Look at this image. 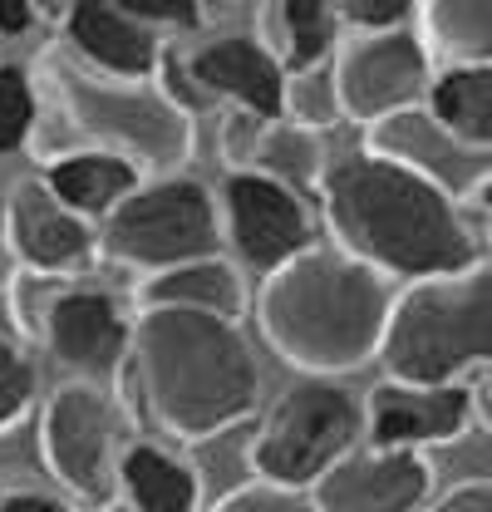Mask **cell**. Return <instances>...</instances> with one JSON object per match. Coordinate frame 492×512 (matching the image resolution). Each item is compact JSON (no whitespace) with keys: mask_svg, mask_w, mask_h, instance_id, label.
I'll list each match as a JSON object with an SVG mask.
<instances>
[{"mask_svg":"<svg viewBox=\"0 0 492 512\" xmlns=\"http://www.w3.org/2000/svg\"><path fill=\"white\" fill-rule=\"evenodd\" d=\"M320 212L335 247L389 281L414 286L483 261L473 222L448 192L365 148L330 163L320 183Z\"/></svg>","mask_w":492,"mask_h":512,"instance_id":"obj_1","label":"cell"},{"mask_svg":"<svg viewBox=\"0 0 492 512\" xmlns=\"http://www.w3.org/2000/svg\"><path fill=\"white\" fill-rule=\"evenodd\" d=\"M394 301V281L374 266L340 247H310L291 266L261 276L256 320L266 345L291 370L310 380H335L379 360Z\"/></svg>","mask_w":492,"mask_h":512,"instance_id":"obj_2","label":"cell"},{"mask_svg":"<svg viewBox=\"0 0 492 512\" xmlns=\"http://www.w3.org/2000/svg\"><path fill=\"white\" fill-rule=\"evenodd\" d=\"M128 375L148 419L183 448L256 419L261 404V370L242 325L202 311H138Z\"/></svg>","mask_w":492,"mask_h":512,"instance_id":"obj_3","label":"cell"},{"mask_svg":"<svg viewBox=\"0 0 492 512\" xmlns=\"http://www.w3.org/2000/svg\"><path fill=\"white\" fill-rule=\"evenodd\" d=\"M35 74L84 148L119 153L143 178H178L187 168L197 143L192 114L158 79H104L64 50H45Z\"/></svg>","mask_w":492,"mask_h":512,"instance_id":"obj_4","label":"cell"},{"mask_svg":"<svg viewBox=\"0 0 492 512\" xmlns=\"http://www.w3.org/2000/svg\"><path fill=\"white\" fill-rule=\"evenodd\" d=\"M379 360L404 384H463L473 370H492V256L404 286Z\"/></svg>","mask_w":492,"mask_h":512,"instance_id":"obj_5","label":"cell"},{"mask_svg":"<svg viewBox=\"0 0 492 512\" xmlns=\"http://www.w3.org/2000/svg\"><path fill=\"white\" fill-rule=\"evenodd\" d=\"M222 207L197 178H148L109 222H99V252L123 271L163 276L192 261L222 256Z\"/></svg>","mask_w":492,"mask_h":512,"instance_id":"obj_6","label":"cell"},{"mask_svg":"<svg viewBox=\"0 0 492 512\" xmlns=\"http://www.w3.org/2000/svg\"><path fill=\"white\" fill-rule=\"evenodd\" d=\"M40 448L50 483L69 503L94 512L119 503V473L133 444H123V404L109 384L64 380L40 409Z\"/></svg>","mask_w":492,"mask_h":512,"instance_id":"obj_7","label":"cell"},{"mask_svg":"<svg viewBox=\"0 0 492 512\" xmlns=\"http://www.w3.org/2000/svg\"><path fill=\"white\" fill-rule=\"evenodd\" d=\"M365 434V399L335 380H301L261 419L256 468L266 483L310 493L335 463H345Z\"/></svg>","mask_w":492,"mask_h":512,"instance_id":"obj_8","label":"cell"},{"mask_svg":"<svg viewBox=\"0 0 492 512\" xmlns=\"http://www.w3.org/2000/svg\"><path fill=\"white\" fill-rule=\"evenodd\" d=\"M330 69H335L345 119L365 128L384 124L394 114H409V109H424L433 79H438V64L419 25L389 30V35H345Z\"/></svg>","mask_w":492,"mask_h":512,"instance_id":"obj_9","label":"cell"},{"mask_svg":"<svg viewBox=\"0 0 492 512\" xmlns=\"http://www.w3.org/2000/svg\"><path fill=\"white\" fill-rule=\"evenodd\" d=\"M217 207H222V232H227V247L237 252L246 271H281L291 266L296 256H306L315 242V227H310L306 197L291 192L286 183L266 178V173H227L222 192H217Z\"/></svg>","mask_w":492,"mask_h":512,"instance_id":"obj_10","label":"cell"},{"mask_svg":"<svg viewBox=\"0 0 492 512\" xmlns=\"http://www.w3.org/2000/svg\"><path fill=\"white\" fill-rule=\"evenodd\" d=\"M133 330H138V316L128 320L114 291L74 281L55 301V311L40 330V345L64 370H74V380L109 384L133 360Z\"/></svg>","mask_w":492,"mask_h":512,"instance_id":"obj_11","label":"cell"},{"mask_svg":"<svg viewBox=\"0 0 492 512\" xmlns=\"http://www.w3.org/2000/svg\"><path fill=\"white\" fill-rule=\"evenodd\" d=\"M365 153H379V158L419 173L424 183L443 188L453 202H463V197L478 202V192L492 183V153L458 138L429 104L365 128Z\"/></svg>","mask_w":492,"mask_h":512,"instance_id":"obj_12","label":"cell"},{"mask_svg":"<svg viewBox=\"0 0 492 512\" xmlns=\"http://www.w3.org/2000/svg\"><path fill=\"white\" fill-rule=\"evenodd\" d=\"M5 227H10V252L20 261V271H35V276L79 281V271H89L94 256H104L99 227L69 212L45 178H25L10 188Z\"/></svg>","mask_w":492,"mask_h":512,"instance_id":"obj_13","label":"cell"},{"mask_svg":"<svg viewBox=\"0 0 492 512\" xmlns=\"http://www.w3.org/2000/svg\"><path fill=\"white\" fill-rule=\"evenodd\" d=\"M473 389L468 384H404L384 380L365 394V439L369 448L424 453L448 448L468 434Z\"/></svg>","mask_w":492,"mask_h":512,"instance_id":"obj_14","label":"cell"},{"mask_svg":"<svg viewBox=\"0 0 492 512\" xmlns=\"http://www.w3.org/2000/svg\"><path fill=\"white\" fill-rule=\"evenodd\" d=\"M429 493V458L394 448H355L310 488L315 512H424Z\"/></svg>","mask_w":492,"mask_h":512,"instance_id":"obj_15","label":"cell"},{"mask_svg":"<svg viewBox=\"0 0 492 512\" xmlns=\"http://www.w3.org/2000/svg\"><path fill=\"white\" fill-rule=\"evenodd\" d=\"M187 79L202 99H222L237 114L266 119V124H276L286 109V69L256 40V30L251 35L232 30V35L207 40L187 60Z\"/></svg>","mask_w":492,"mask_h":512,"instance_id":"obj_16","label":"cell"},{"mask_svg":"<svg viewBox=\"0 0 492 512\" xmlns=\"http://www.w3.org/2000/svg\"><path fill=\"white\" fill-rule=\"evenodd\" d=\"M64 45L69 55L104 74V79H158V69L168 60L163 35L153 25H143L128 5L109 0H79L64 10Z\"/></svg>","mask_w":492,"mask_h":512,"instance_id":"obj_17","label":"cell"},{"mask_svg":"<svg viewBox=\"0 0 492 512\" xmlns=\"http://www.w3.org/2000/svg\"><path fill=\"white\" fill-rule=\"evenodd\" d=\"M40 178H45L50 192L60 197L69 212H79L84 222H109L123 202L148 183L128 158L104 153V148H69V153H55V158H45Z\"/></svg>","mask_w":492,"mask_h":512,"instance_id":"obj_18","label":"cell"},{"mask_svg":"<svg viewBox=\"0 0 492 512\" xmlns=\"http://www.w3.org/2000/svg\"><path fill=\"white\" fill-rule=\"evenodd\" d=\"M256 40L281 60L286 74H306V69L335 64L345 25H340V10L325 0H266L256 10Z\"/></svg>","mask_w":492,"mask_h":512,"instance_id":"obj_19","label":"cell"},{"mask_svg":"<svg viewBox=\"0 0 492 512\" xmlns=\"http://www.w3.org/2000/svg\"><path fill=\"white\" fill-rule=\"evenodd\" d=\"M138 311H202V316L242 320V266L232 256H207V261H192V266H178V271L148 276L138 286Z\"/></svg>","mask_w":492,"mask_h":512,"instance_id":"obj_20","label":"cell"},{"mask_svg":"<svg viewBox=\"0 0 492 512\" xmlns=\"http://www.w3.org/2000/svg\"><path fill=\"white\" fill-rule=\"evenodd\" d=\"M256 439H261V424L242 419V424L217 429V434H207V439H197V444L187 448V468L197 478V498H202L207 512L217 508V503H227V498H237L251 483H261Z\"/></svg>","mask_w":492,"mask_h":512,"instance_id":"obj_21","label":"cell"},{"mask_svg":"<svg viewBox=\"0 0 492 512\" xmlns=\"http://www.w3.org/2000/svg\"><path fill=\"white\" fill-rule=\"evenodd\" d=\"M419 35L438 69L492 64V0H429L419 5Z\"/></svg>","mask_w":492,"mask_h":512,"instance_id":"obj_22","label":"cell"},{"mask_svg":"<svg viewBox=\"0 0 492 512\" xmlns=\"http://www.w3.org/2000/svg\"><path fill=\"white\" fill-rule=\"evenodd\" d=\"M119 493L133 512H197V478L187 468V458L168 453L158 444H133L123 458Z\"/></svg>","mask_w":492,"mask_h":512,"instance_id":"obj_23","label":"cell"},{"mask_svg":"<svg viewBox=\"0 0 492 512\" xmlns=\"http://www.w3.org/2000/svg\"><path fill=\"white\" fill-rule=\"evenodd\" d=\"M429 109L453 128L458 138H468L473 148L492 153V64L438 69Z\"/></svg>","mask_w":492,"mask_h":512,"instance_id":"obj_24","label":"cell"},{"mask_svg":"<svg viewBox=\"0 0 492 512\" xmlns=\"http://www.w3.org/2000/svg\"><path fill=\"white\" fill-rule=\"evenodd\" d=\"M251 173H266V178L286 183L291 192H301V197H306L310 188L320 192L325 173H330V163H325V143H320V133H310V128L276 119V124L261 128V138H256Z\"/></svg>","mask_w":492,"mask_h":512,"instance_id":"obj_25","label":"cell"},{"mask_svg":"<svg viewBox=\"0 0 492 512\" xmlns=\"http://www.w3.org/2000/svg\"><path fill=\"white\" fill-rule=\"evenodd\" d=\"M45 483H50V468L40 448V419L0 429V508L20 493H45Z\"/></svg>","mask_w":492,"mask_h":512,"instance_id":"obj_26","label":"cell"},{"mask_svg":"<svg viewBox=\"0 0 492 512\" xmlns=\"http://www.w3.org/2000/svg\"><path fill=\"white\" fill-rule=\"evenodd\" d=\"M40 128V89L25 64L0 60V158L20 153Z\"/></svg>","mask_w":492,"mask_h":512,"instance_id":"obj_27","label":"cell"},{"mask_svg":"<svg viewBox=\"0 0 492 512\" xmlns=\"http://www.w3.org/2000/svg\"><path fill=\"white\" fill-rule=\"evenodd\" d=\"M286 124H301L310 133L340 124L345 119V104H340V89H335V69H306V74H286V109H281Z\"/></svg>","mask_w":492,"mask_h":512,"instance_id":"obj_28","label":"cell"},{"mask_svg":"<svg viewBox=\"0 0 492 512\" xmlns=\"http://www.w3.org/2000/svg\"><path fill=\"white\" fill-rule=\"evenodd\" d=\"M30 404H35V365L25 355V340H0V429L25 424Z\"/></svg>","mask_w":492,"mask_h":512,"instance_id":"obj_29","label":"cell"},{"mask_svg":"<svg viewBox=\"0 0 492 512\" xmlns=\"http://www.w3.org/2000/svg\"><path fill=\"white\" fill-rule=\"evenodd\" d=\"M335 10H340L345 35H389V30L419 25V5L409 0H345Z\"/></svg>","mask_w":492,"mask_h":512,"instance_id":"obj_30","label":"cell"},{"mask_svg":"<svg viewBox=\"0 0 492 512\" xmlns=\"http://www.w3.org/2000/svg\"><path fill=\"white\" fill-rule=\"evenodd\" d=\"M453 453V473L448 478H438V483H448V488H463V483H492V434L488 429H468L463 439H453L448 444Z\"/></svg>","mask_w":492,"mask_h":512,"instance_id":"obj_31","label":"cell"},{"mask_svg":"<svg viewBox=\"0 0 492 512\" xmlns=\"http://www.w3.org/2000/svg\"><path fill=\"white\" fill-rule=\"evenodd\" d=\"M212 512H315V498L301 493V488H281V483H251L242 488L237 498H227V503H217Z\"/></svg>","mask_w":492,"mask_h":512,"instance_id":"obj_32","label":"cell"},{"mask_svg":"<svg viewBox=\"0 0 492 512\" xmlns=\"http://www.w3.org/2000/svg\"><path fill=\"white\" fill-rule=\"evenodd\" d=\"M261 128H266V119H251V114H237V109L222 119V158H227L232 173H246V168H251Z\"/></svg>","mask_w":492,"mask_h":512,"instance_id":"obj_33","label":"cell"},{"mask_svg":"<svg viewBox=\"0 0 492 512\" xmlns=\"http://www.w3.org/2000/svg\"><path fill=\"white\" fill-rule=\"evenodd\" d=\"M143 25H153L158 35L163 30H197L207 15H202V5H187V0H123Z\"/></svg>","mask_w":492,"mask_h":512,"instance_id":"obj_34","label":"cell"},{"mask_svg":"<svg viewBox=\"0 0 492 512\" xmlns=\"http://www.w3.org/2000/svg\"><path fill=\"white\" fill-rule=\"evenodd\" d=\"M424 512H492V483H463V488H443Z\"/></svg>","mask_w":492,"mask_h":512,"instance_id":"obj_35","label":"cell"},{"mask_svg":"<svg viewBox=\"0 0 492 512\" xmlns=\"http://www.w3.org/2000/svg\"><path fill=\"white\" fill-rule=\"evenodd\" d=\"M35 20H40V10H35V5H25V0H0V40L25 35Z\"/></svg>","mask_w":492,"mask_h":512,"instance_id":"obj_36","label":"cell"},{"mask_svg":"<svg viewBox=\"0 0 492 512\" xmlns=\"http://www.w3.org/2000/svg\"><path fill=\"white\" fill-rule=\"evenodd\" d=\"M0 512H74V503L64 498V493H20V498H10Z\"/></svg>","mask_w":492,"mask_h":512,"instance_id":"obj_37","label":"cell"},{"mask_svg":"<svg viewBox=\"0 0 492 512\" xmlns=\"http://www.w3.org/2000/svg\"><path fill=\"white\" fill-rule=\"evenodd\" d=\"M20 276V261L10 252V227H5V197H0V291H10V281Z\"/></svg>","mask_w":492,"mask_h":512,"instance_id":"obj_38","label":"cell"},{"mask_svg":"<svg viewBox=\"0 0 492 512\" xmlns=\"http://www.w3.org/2000/svg\"><path fill=\"white\" fill-rule=\"evenodd\" d=\"M0 340H20V330H15V316H10V301H5V291H0Z\"/></svg>","mask_w":492,"mask_h":512,"instance_id":"obj_39","label":"cell"},{"mask_svg":"<svg viewBox=\"0 0 492 512\" xmlns=\"http://www.w3.org/2000/svg\"><path fill=\"white\" fill-rule=\"evenodd\" d=\"M478 212H483V237L492 242V183L478 192Z\"/></svg>","mask_w":492,"mask_h":512,"instance_id":"obj_40","label":"cell"},{"mask_svg":"<svg viewBox=\"0 0 492 512\" xmlns=\"http://www.w3.org/2000/svg\"><path fill=\"white\" fill-rule=\"evenodd\" d=\"M99 512H133V508H128V503L119 498V503H109V508H99Z\"/></svg>","mask_w":492,"mask_h":512,"instance_id":"obj_41","label":"cell"},{"mask_svg":"<svg viewBox=\"0 0 492 512\" xmlns=\"http://www.w3.org/2000/svg\"><path fill=\"white\" fill-rule=\"evenodd\" d=\"M483 394H488V404H492V370H488V384H483Z\"/></svg>","mask_w":492,"mask_h":512,"instance_id":"obj_42","label":"cell"}]
</instances>
